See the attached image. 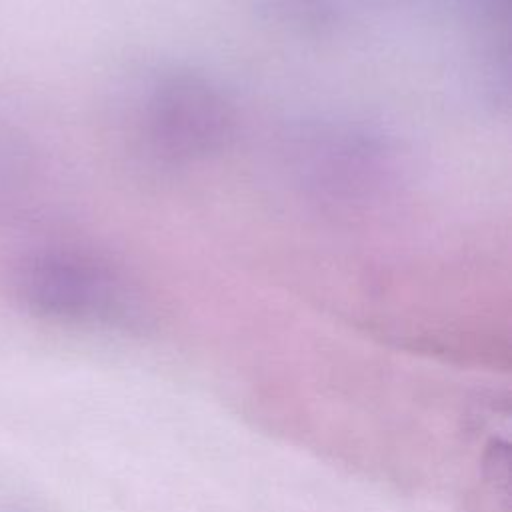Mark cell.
<instances>
[{
    "label": "cell",
    "instance_id": "obj_1",
    "mask_svg": "<svg viewBox=\"0 0 512 512\" xmlns=\"http://www.w3.org/2000/svg\"><path fill=\"white\" fill-rule=\"evenodd\" d=\"M10 290L34 316L64 324H116L128 314L126 292L94 256L72 246L42 244L10 266Z\"/></svg>",
    "mask_w": 512,
    "mask_h": 512
}]
</instances>
